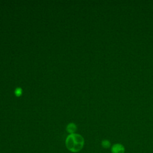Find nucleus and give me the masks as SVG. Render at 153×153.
Returning <instances> with one entry per match:
<instances>
[{
	"label": "nucleus",
	"mask_w": 153,
	"mask_h": 153,
	"mask_svg": "<svg viewBox=\"0 0 153 153\" xmlns=\"http://www.w3.org/2000/svg\"><path fill=\"white\" fill-rule=\"evenodd\" d=\"M76 130V126L74 123H69L66 127V131L70 134L75 133Z\"/></svg>",
	"instance_id": "nucleus-3"
},
{
	"label": "nucleus",
	"mask_w": 153,
	"mask_h": 153,
	"mask_svg": "<svg viewBox=\"0 0 153 153\" xmlns=\"http://www.w3.org/2000/svg\"><path fill=\"white\" fill-rule=\"evenodd\" d=\"M65 144L69 151L72 152H78L82 149L84 145V139L79 134H70L66 139Z\"/></svg>",
	"instance_id": "nucleus-1"
},
{
	"label": "nucleus",
	"mask_w": 153,
	"mask_h": 153,
	"mask_svg": "<svg viewBox=\"0 0 153 153\" xmlns=\"http://www.w3.org/2000/svg\"><path fill=\"white\" fill-rule=\"evenodd\" d=\"M14 93H15L16 96H17V97L20 96L22 95V89L20 87L16 88L15 91H14Z\"/></svg>",
	"instance_id": "nucleus-5"
},
{
	"label": "nucleus",
	"mask_w": 153,
	"mask_h": 153,
	"mask_svg": "<svg viewBox=\"0 0 153 153\" xmlns=\"http://www.w3.org/2000/svg\"><path fill=\"white\" fill-rule=\"evenodd\" d=\"M101 145L104 148H109L111 146V142L107 139H104L102 141Z\"/></svg>",
	"instance_id": "nucleus-4"
},
{
	"label": "nucleus",
	"mask_w": 153,
	"mask_h": 153,
	"mask_svg": "<svg viewBox=\"0 0 153 153\" xmlns=\"http://www.w3.org/2000/svg\"><path fill=\"white\" fill-rule=\"evenodd\" d=\"M125 148L121 143L114 144L111 147V152L112 153H124Z\"/></svg>",
	"instance_id": "nucleus-2"
}]
</instances>
